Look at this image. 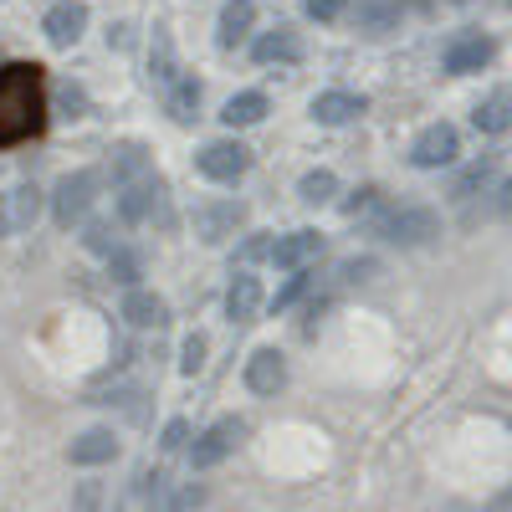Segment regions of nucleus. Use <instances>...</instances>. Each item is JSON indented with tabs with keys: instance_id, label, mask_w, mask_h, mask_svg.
Wrapping results in <instances>:
<instances>
[{
	"instance_id": "nucleus-33",
	"label": "nucleus",
	"mask_w": 512,
	"mask_h": 512,
	"mask_svg": "<svg viewBox=\"0 0 512 512\" xmlns=\"http://www.w3.org/2000/svg\"><path fill=\"white\" fill-rule=\"evenodd\" d=\"M200 502H205V487H195V482H190V487H180V492H169L159 512H195Z\"/></svg>"
},
{
	"instance_id": "nucleus-32",
	"label": "nucleus",
	"mask_w": 512,
	"mask_h": 512,
	"mask_svg": "<svg viewBox=\"0 0 512 512\" xmlns=\"http://www.w3.org/2000/svg\"><path fill=\"white\" fill-rule=\"evenodd\" d=\"M205 369V333H185V344H180V374H200Z\"/></svg>"
},
{
	"instance_id": "nucleus-11",
	"label": "nucleus",
	"mask_w": 512,
	"mask_h": 512,
	"mask_svg": "<svg viewBox=\"0 0 512 512\" xmlns=\"http://www.w3.org/2000/svg\"><path fill=\"white\" fill-rule=\"evenodd\" d=\"M41 216V190L36 185H11V190H0V241L36 226Z\"/></svg>"
},
{
	"instance_id": "nucleus-27",
	"label": "nucleus",
	"mask_w": 512,
	"mask_h": 512,
	"mask_svg": "<svg viewBox=\"0 0 512 512\" xmlns=\"http://www.w3.org/2000/svg\"><path fill=\"white\" fill-rule=\"evenodd\" d=\"M297 195H303V205H328L338 195V175L333 169H308L303 185H297Z\"/></svg>"
},
{
	"instance_id": "nucleus-18",
	"label": "nucleus",
	"mask_w": 512,
	"mask_h": 512,
	"mask_svg": "<svg viewBox=\"0 0 512 512\" xmlns=\"http://www.w3.org/2000/svg\"><path fill=\"white\" fill-rule=\"evenodd\" d=\"M118 456V436L108 431V425H93V431H82L72 446H67V461L72 466H108Z\"/></svg>"
},
{
	"instance_id": "nucleus-36",
	"label": "nucleus",
	"mask_w": 512,
	"mask_h": 512,
	"mask_svg": "<svg viewBox=\"0 0 512 512\" xmlns=\"http://www.w3.org/2000/svg\"><path fill=\"white\" fill-rule=\"evenodd\" d=\"M374 272H379V262H374V256H349V262L338 267V277H344V282H369Z\"/></svg>"
},
{
	"instance_id": "nucleus-26",
	"label": "nucleus",
	"mask_w": 512,
	"mask_h": 512,
	"mask_svg": "<svg viewBox=\"0 0 512 512\" xmlns=\"http://www.w3.org/2000/svg\"><path fill=\"white\" fill-rule=\"evenodd\" d=\"M384 205H390V200H384L379 185H359V190H349V200H344V216H349V221H369V216H379Z\"/></svg>"
},
{
	"instance_id": "nucleus-29",
	"label": "nucleus",
	"mask_w": 512,
	"mask_h": 512,
	"mask_svg": "<svg viewBox=\"0 0 512 512\" xmlns=\"http://www.w3.org/2000/svg\"><path fill=\"white\" fill-rule=\"evenodd\" d=\"M72 512H118V502H113V492H108L103 482H77Z\"/></svg>"
},
{
	"instance_id": "nucleus-31",
	"label": "nucleus",
	"mask_w": 512,
	"mask_h": 512,
	"mask_svg": "<svg viewBox=\"0 0 512 512\" xmlns=\"http://www.w3.org/2000/svg\"><path fill=\"white\" fill-rule=\"evenodd\" d=\"M108 277H113V282H123V287H139V277H144V262H139L134 251H123V246H118V251L108 256Z\"/></svg>"
},
{
	"instance_id": "nucleus-17",
	"label": "nucleus",
	"mask_w": 512,
	"mask_h": 512,
	"mask_svg": "<svg viewBox=\"0 0 512 512\" xmlns=\"http://www.w3.org/2000/svg\"><path fill=\"white\" fill-rule=\"evenodd\" d=\"M123 318H128V328H164L169 323V303H164L154 287H128Z\"/></svg>"
},
{
	"instance_id": "nucleus-20",
	"label": "nucleus",
	"mask_w": 512,
	"mask_h": 512,
	"mask_svg": "<svg viewBox=\"0 0 512 512\" xmlns=\"http://www.w3.org/2000/svg\"><path fill=\"white\" fill-rule=\"evenodd\" d=\"M108 175H113V185H134V180L154 175V159H149L144 144H118L113 159H108Z\"/></svg>"
},
{
	"instance_id": "nucleus-30",
	"label": "nucleus",
	"mask_w": 512,
	"mask_h": 512,
	"mask_svg": "<svg viewBox=\"0 0 512 512\" xmlns=\"http://www.w3.org/2000/svg\"><path fill=\"white\" fill-rule=\"evenodd\" d=\"M149 72H154L159 88H169V82H175V47H169V36H164V31H154V57H149Z\"/></svg>"
},
{
	"instance_id": "nucleus-16",
	"label": "nucleus",
	"mask_w": 512,
	"mask_h": 512,
	"mask_svg": "<svg viewBox=\"0 0 512 512\" xmlns=\"http://www.w3.org/2000/svg\"><path fill=\"white\" fill-rule=\"evenodd\" d=\"M282 384H287V359L277 349H256L246 359V390L251 395H277Z\"/></svg>"
},
{
	"instance_id": "nucleus-7",
	"label": "nucleus",
	"mask_w": 512,
	"mask_h": 512,
	"mask_svg": "<svg viewBox=\"0 0 512 512\" xmlns=\"http://www.w3.org/2000/svg\"><path fill=\"white\" fill-rule=\"evenodd\" d=\"M195 169L205 180H216V185H236L246 169H251V149L241 139H216V144H205L195 154Z\"/></svg>"
},
{
	"instance_id": "nucleus-9",
	"label": "nucleus",
	"mask_w": 512,
	"mask_h": 512,
	"mask_svg": "<svg viewBox=\"0 0 512 512\" xmlns=\"http://www.w3.org/2000/svg\"><path fill=\"white\" fill-rule=\"evenodd\" d=\"M456 154H461V134H456L451 123L420 128L415 144H410V164L415 169H446V164H456Z\"/></svg>"
},
{
	"instance_id": "nucleus-34",
	"label": "nucleus",
	"mask_w": 512,
	"mask_h": 512,
	"mask_svg": "<svg viewBox=\"0 0 512 512\" xmlns=\"http://www.w3.org/2000/svg\"><path fill=\"white\" fill-rule=\"evenodd\" d=\"M82 241H88V251H103V256H113V251H118V236H113V226H108V221H93Z\"/></svg>"
},
{
	"instance_id": "nucleus-22",
	"label": "nucleus",
	"mask_w": 512,
	"mask_h": 512,
	"mask_svg": "<svg viewBox=\"0 0 512 512\" xmlns=\"http://www.w3.org/2000/svg\"><path fill=\"white\" fill-rule=\"evenodd\" d=\"M472 123H477V134H507V128H512V93H507V88L487 93V98L472 108Z\"/></svg>"
},
{
	"instance_id": "nucleus-1",
	"label": "nucleus",
	"mask_w": 512,
	"mask_h": 512,
	"mask_svg": "<svg viewBox=\"0 0 512 512\" xmlns=\"http://www.w3.org/2000/svg\"><path fill=\"white\" fill-rule=\"evenodd\" d=\"M47 123V88H41L36 62H6L0 67V149H16L41 134Z\"/></svg>"
},
{
	"instance_id": "nucleus-21",
	"label": "nucleus",
	"mask_w": 512,
	"mask_h": 512,
	"mask_svg": "<svg viewBox=\"0 0 512 512\" xmlns=\"http://www.w3.org/2000/svg\"><path fill=\"white\" fill-rule=\"evenodd\" d=\"M400 11H405L400 0H354V26L369 36H384L400 26Z\"/></svg>"
},
{
	"instance_id": "nucleus-3",
	"label": "nucleus",
	"mask_w": 512,
	"mask_h": 512,
	"mask_svg": "<svg viewBox=\"0 0 512 512\" xmlns=\"http://www.w3.org/2000/svg\"><path fill=\"white\" fill-rule=\"evenodd\" d=\"M118 221L123 226H144V221L175 226V221H169V190H164V180L144 175L134 185H118Z\"/></svg>"
},
{
	"instance_id": "nucleus-40",
	"label": "nucleus",
	"mask_w": 512,
	"mask_h": 512,
	"mask_svg": "<svg viewBox=\"0 0 512 512\" xmlns=\"http://www.w3.org/2000/svg\"><path fill=\"white\" fill-rule=\"evenodd\" d=\"M400 6H415V11H431V0H400Z\"/></svg>"
},
{
	"instance_id": "nucleus-25",
	"label": "nucleus",
	"mask_w": 512,
	"mask_h": 512,
	"mask_svg": "<svg viewBox=\"0 0 512 512\" xmlns=\"http://www.w3.org/2000/svg\"><path fill=\"white\" fill-rule=\"evenodd\" d=\"M492 175H497V159H492V154L472 159V164H466L461 175L451 180V200H472L477 190H487V180H492Z\"/></svg>"
},
{
	"instance_id": "nucleus-39",
	"label": "nucleus",
	"mask_w": 512,
	"mask_h": 512,
	"mask_svg": "<svg viewBox=\"0 0 512 512\" xmlns=\"http://www.w3.org/2000/svg\"><path fill=\"white\" fill-rule=\"evenodd\" d=\"M497 210H502V216H512V175H507V185L497 190Z\"/></svg>"
},
{
	"instance_id": "nucleus-28",
	"label": "nucleus",
	"mask_w": 512,
	"mask_h": 512,
	"mask_svg": "<svg viewBox=\"0 0 512 512\" xmlns=\"http://www.w3.org/2000/svg\"><path fill=\"white\" fill-rule=\"evenodd\" d=\"M313 287H318V277H313L308 267H303V272H292V277H287V287L272 297L267 308H272V313H287V308H297V303H303V297H308Z\"/></svg>"
},
{
	"instance_id": "nucleus-19",
	"label": "nucleus",
	"mask_w": 512,
	"mask_h": 512,
	"mask_svg": "<svg viewBox=\"0 0 512 512\" xmlns=\"http://www.w3.org/2000/svg\"><path fill=\"white\" fill-rule=\"evenodd\" d=\"M256 26V0H226L221 6V21H216V41L231 52L246 41V31Z\"/></svg>"
},
{
	"instance_id": "nucleus-6",
	"label": "nucleus",
	"mask_w": 512,
	"mask_h": 512,
	"mask_svg": "<svg viewBox=\"0 0 512 512\" xmlns=\"http://www.w3.org/2000/svg\"><path fill=\"white\" fill-rule=\"evenodd\" d=\"M190 226H195V241L221 246V241H231L246 226V205L241 200H205V205H195Z\"/></svg>"
},
{
	"instance_id": "nucleus-2",
	"label": "nucleus",
	"mask_w": 512,
	"mask_h": 512,
	"mask_svg": "<svg viewBox=\"0 0 512 512\" xmlns=\"http://www.w3.org/2000/svg\"><path fill=\"white\" fill-rule=\"evenodd\" d=\"M364 226H369V236L410 251V246H431L441 236V210L420 205V200H400V205H384L379 216H369Z\"/></svg>"
},
{
	"instance_id": "nucleus-38",
	"label": "nucleus",
	"mask_w": 512,
	"mask_h": 512,
	"mask_svg": "<svg viewBox=\"0 0 512 512\" xmlns=\"http://www.w3.org/2000/svg\"><path fill=\"white\" fill-rule=\"evenodd\" d=\"M256 256H272V241H267V231H251V236L241 241V262H256Z\"/></svg>"
},
{
	"instance_id": "nucleus-10",
	"label": "nucleus",
	"mask_w": 512,
	"mask_h": 512,
	"mask_svg": "<svg viewBox=\"0 0 512 512\" xmlns=\"http://www.w3.org/2000/svg\"><path fill=\"white\" fill-rule=\"evenodd\" d=\"M328 251V241H323V231H287V236H277L272 241V256L267 262L277 267V272H303V267H313L318 256Z\"/></svg>"
},
{
	"instance_id": "nucleus-4",
	"label": "nucleus",
	"mask_w": 512,
	"mask_h": 512,
	"mask_svg": "<svg viewBox=\"0 0 512 512\" xmlns=\"http://www.w3.org/2000/svg\"><path fill=\"white\" fill-rule=\"evenodd\" d=\"M98 185H103V180H98V169H77V175H62L57 190H52V221L72 231V226L93 210Z\"/></svg>"
},
{
	"instance_id": "nucleus-14",
	"label": "nucleus",
	"mask_w": 512,
	"mask_h": 512,
	"mask_svg": "<svg viewBox=\"0 0 512 512\" xmlns=\"http://www.w3.org/2000/svg\"><path fill=\"white\" fill-rule=\"evenodd\" d=\"M251 57L262 62V67H292V62H303V36H297L292 26H277L267 36H256Z\"/></svg>"
},
{
	"instance_id": "nucleus-13",
	"label": "nucleus",
	"mask_w": 512,
	"mask_h": 512,
	"mask_svg": "<svg viewBox=\"0 0 512 512\" xmlns=\"http://www.w3.org/2000/svg\"><path fill=\"white\" fill-rule=\"evenodd\" d=\"M267 308V292H262V277L251 272H236L231 287H226V318L231 323H256V313Z\"/></svg>"
},
{
	"instance_id": "nucleus-24",
	"label": "nucleus",
	"mask_w": 512,
	"mask_h": 512,
	"mask_svg": "<svg viewBox=\"0 0 512 512\" xmlns=\"http://www.w3.org/2000/svg\"><path fill=\"white\" fill-rule=\"evenodd\" d=\"M164 108L175 123H195L200 118V82L195 77H175L169 82V93H164Z\"/></svg>"
},
{
	"instance_id": "nucleus-23",
	"label": "nucleus",
	"mask_w": 512,
	"mask_h": 512,
	"mask_svg": "<svg viewBox=\"0 0 512 512\" xmlns=\"http://www.w3.org/2000/svg\"><path fill=\"white\" fill-rule=\"evenodd\" d=\"M267 113H272V98L267 93H236V98H226L221 123L226 128H251V123H262Z\"/></svg>"
},
{
	"instance_id": "nucleus-12",
	"label": "nucleus",
	"mask_w": 512,
	"mask_h": 512,
	"mask_svg": "<svg viewBox=\"0 0 512 512\" xmlns=\"http://www.w3.org/2000/svg\"><path fill=\"white\" fill-rule=\"evenodd\" d=\"M41 31H47L52 47H72V41L88 31V6H82V0H57V6L41 16Z\"/></svg>"
},
{
	"instance_id": "nucleus-5",
	"label": "nucleus",
	"mask_w": 512,
	"mask_h": 512,
	"mask_svg": "<svg viewBox=\"0 0 512 512\" xmlns=\"http://www.w3.org/2000/svg\"><path fill=\"white\" fill-rule=\"evenodd\" d=\"M241 436H246V425H241L236 415H221L216 425H205V431L190 441V466H195V472H210V466H221V461L241 446Z\"/></svg>"
},
{
	"instance_id": "nucleus-8",
	"label": "nucleus",
	"mask_w": 512,
	"mask_h": 512,
	"mask_svg": "<svg viewBox=\"0 0 512 512\" xmlns=\"http://www.w3.org/2000/svg\"><path fill=\"white\" fill-rule=\"evenodd\" d=\"M492 57H497V41H492L487 31H461V36L446 41L441 67H446L451 77H472V72H482Z\"/></svg>"
},
{
	"instance_id": "nucleus-15",
	"label": "nucleus",
	"mask_w": 512,
	"mask_h": 512,
	"mask_svg": "<svg viewBox=\"0 0 512 512\" xmlns=\"http://www.w3.org/2000/svg\"><path fill=\"white\" fill-rule=\"evenodd\" d=\"M364 93H344V88H328V93H318L313 98V118L323 123V128H344V123H354V118H364Z\"/></svg>"
},
{
	"instance_id": "nucleus-35",
	"label": "nucleus",
	"mask_w": 512,
	"mask_h": 512,
	"mask_svg": "<svg viewBox=\"0 0 512 512\" xmlns=\"http://www.w3.org/2000/svg\"><path fill=\"white\" fill-rule=\"evenodd\" d=\"M303 11H308L313 21H323V26H328V21H338V16L349 11V0H303Z\"/></svg>"
},
{
	"instance_id": "nucleus-41",
	"label": "nucleus",
	"mask_w": 512,
	"mask_h": 512,
	"mask_svg": "<svg viewBox=\"0 0 512 512\" xmlns=\"http://www.w3.org/2000/svg\"><path fill=\"white\" fill-rule=\"evenodd\" d=\"M492 512H512V492H507V497H502V502H497Z\"/></svg>"
},
{
	"instance_id": "nucleus-37",
	"label": "nucleus",
	"mask_w": 512,
	"mask_h": 512,
	"mask_svg": "<svg viewBox=\"0 0 512 512\" xmlns=\"http://www.w3.org/2000/svg\"><path fill=\"white\" fill-rule=\"evenodd\" d=\"M159 446L164 451H185L190 446V420H169L164 431H159Z\"/></svg>"
}]
</instances>
